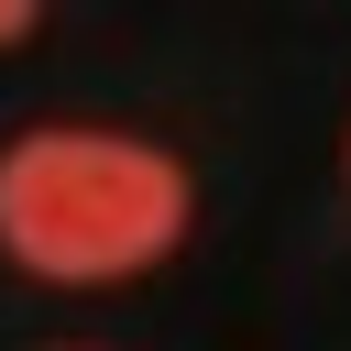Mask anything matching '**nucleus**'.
Segmentation results:
<instances>
[{"instance_id":"1","label":"nucleus","mask_w":351,"mask_h":351,"mask_svg":"<svg viewBox=\"0 0 351 351\" xmlns=\"http://www.w3.org/2000/svg\"><path fill=\"white\" fill-rule=\"evenodd\" d=\"M186 208H197L186 165L165 143H132V132L55 121V132H22L0 154V252L55 274V285L143 274L186 230Z\"/></svg>"},{"instance_id":"2","label":"nucleus","mask_w":351,"mask_h":351,"mask_svg":"<svg viewBox=\"0 0 351 351\" xmlns=\"http://www.w3.org/2000/svg\"><path fill=\"white\" fill-rule=\"evenodd\" d=\"M33 11H44V0H0V44H22V33H33Z\"/></svg>"}]
</instances>
